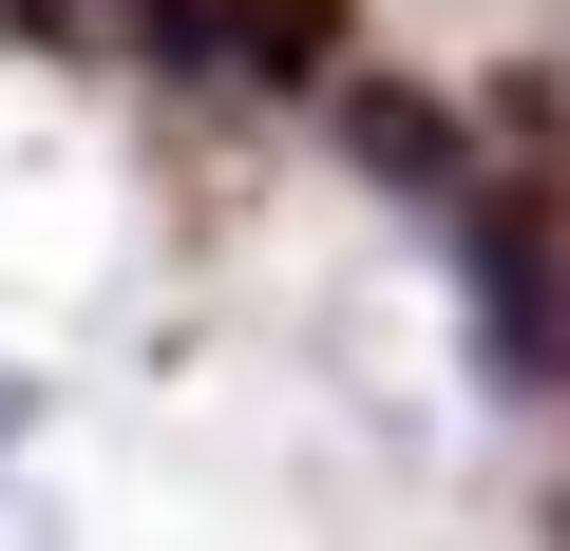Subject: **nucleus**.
Masks as SVG:
<instances>
[{
	"mask_svg": "<svg viewBox=\"0 0 570 551\" xmlns=\"http://www.w3.org/2000/svg\"><path fill=\"white\" fill-rule=\"evenodd\" d=\"M20 437H39V381H20V362H0V475H20Z\"/></svg>",
	"mask_w": 570,
	"mask_h": 551,
	"instance_id": "3",
	"label": "nucleus"
},
{
	"mask_svg": "<svg viewBox=\"0 0 570 551\" xmlns=\"http://www.w3.org/2000/svg\"><path fill=\"white\" fill-rule=\"evenodd\" d=\"M134 20H153V58H190L228 96H285V77L343 58V0H134Z\"/></svg>",
	"mask_w": 570,
	"mask_h": 551,
	"instance_id": "2",
	"label": "nucleus"
},
{
	"mask_svg": "<svg viewBox=\"0 0 570 551\" xmlns=\"http://www.w3.org/2000/svg\"><path fill=\"white\" fill-rule=\"evenodd\" d=\"M456 286H475V343H494V381H513V400H551V381H570V305H551V247H532V209H456Z\"/></svg>",
	"mask_w": 570,
	"mask_h": 551,
	"instance_id": "1",
	"label": "nucleus"
},
{
	"mask_svg": "<svg viewBox=\"0 0 570 551\" xmlns=\"http://www.w3.org/2000/svg\"><path fill=\"white\" fill-rule=\"evenodd\" d=\"M0 551H58V513H20V494H0Z\"/></svg>",
	"mask_w": 570,
	"mask_h": 551,
	"instance_id": "4",
	"label": "nucleus"
}]
</instances>
